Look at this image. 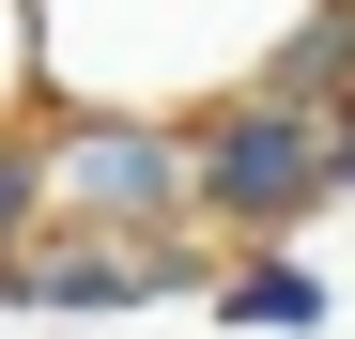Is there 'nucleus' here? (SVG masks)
Segmentation results:
<instances>
[{
	"label": "nucleus",
	"instance_id": "nucleus-2",
	"mask_svg": "<svg viewBox=\"0 0 355 339\" xmlns=\"http://www.w3.org/2000/svg\"><path fill=\"white\" fill-rule=\"evenodd\" d=\"M31 170H46V201H62L78 232H139V247H170L155 216H186V139H155V124H62Z\"/></svg>",
	"mask_w": 355,
	"mask_h": 339
},
{
	"label": "nucleus",
	"instance_id": "nucleus-3",
	"mask_svg": "<svg viewBox=\"0 0 355 339\" xmlns=\"http://www.w3.org/2000/svg\"><path fill=\"white\" fill-rule=\"evenodd\" d=\"M216 324H324V277L309 262H232L216 277Z\"/></svg>",
	"mask_w": 355,
	"mask_h": 339
},
{
	"label": "nucleus",
	"instance_id": "nucleus-5",
	"mask_svg": "<svg viewBox=\"0 0 355 339\" xmlns=\"http://www.w3.org/2000/svg\"><path fill=\"white\" fill-rule=\"evenodd\" d=\"M340 16H355V0H340Z\"/></svg>",
	"mask_w": 355,
	"mask_h": 339
},
{
	"label": "nucleus",
	"instance_id": "nucleus-1",
	"mask_svg": "<svg viewBox=\"0 0 355 339\" xmlns=\"http://www.w3.org/2000/svg\"><path fill=\"white\" fill-rule=\"evenodd\" d=\"M186 201H201V216H232V232L309 216V201H324V124H309V108L232 93L216 124H186Z\"/></svg>",
	"mask_w": 355,
	"mask_h": 339
},
{
	"label": "nucleus",
	"instance_id": "nucleus-4",
	"mask_svg": "<svg viewBox=\"0 0 355 339\" xmlns=\"http://www.w3.org/2000/svg\"><path fill=\"white\" fill-rule=\"evenodd\" d=\"M324 201H355V108L324 124Z\"/></svg>",
	"mask_w": 355,
	"mask_h": 339
}]
</instances>
